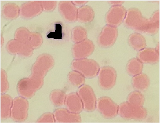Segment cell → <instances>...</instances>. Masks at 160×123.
I'll return each mask as SVG.
<instances>
[{
  "instance_id": "36",
  "label": "cell",
  "mask_w": 160,
  "mask_h": 123,
  "mask_svg": "<svg viewBox=\"0 0 160 123\" xmlns=\"http://www.w3.org/2000/svg\"><path fill=\"white\" fill-rule=\"evenodd\" d=\"M108 3L112 6H122L124 2V1H108Z\"/></svg>"
},
{
  "instance_id": "21",
  "label": "cell",
  "mask_w": 160,
  "mask_h": 123,
  "mask_svg": "<svg viewBox=\"0 0 160 123\" xmlns=\"http://www.w3.org/2000/svg\"><path fill=\"white\" fill-rule=\"evenodd\" d=\"M128 42L130 47L137 51L142 50L147 46V41L144 36L137 32L132 33L129 36Z\"/></svg>"
},
{
  "instance_id": "17",
  "label": "cell",
  "mask_w": 160,
  "mask_h": 123,
  "mask_svg": "<svg viewBox=\"0 0 160 123\" xmlns=\"http://www.w3.org/2000/svg\"><path fill=\"white\" fill-rule=\"evenodd\" d=\"M138 59L143 64H156L160 61V52L154 48H145L138 51Z\"/></svg>"
},
{
  "instance_id": "16",
  "label": "cell",
  "mask_w": 160,
  "mask_h": 123,
  "mask_svg": "<svg viewBox=\"0 0 160 123\" xmlns=\"http://www.w3.org/2000/svg\"><path fill=\"white\" fill-rule=\"evenodd\" d=\"M56 123H80L82 118L80 114L69 111L66 108H57L53 112Z\"/></svg>"
},
{
  "instance_id": "28",
  "label": "cell",
  "mask_w": 160,
  "mask_h": 123,
  "mask_svg": "<svg viewBox=\"0 0 160 123\" xmlns=\"http://www.w3.org/2000/svg\"><path fill=\"white\" fill-rule=\"evenodd\" d=\"M145 100V97L142 92L135 90L128 95L127 102L133 106L142 107L144 105Z\"/></svg>"
},
{
  "instance_id": "2",
  "label": "cell",
  "mask_w": 160,
  "mask_h": 123,
  "mask_svg": "<svg viewBox=\"0 0 160 123\" xmlns=\"http://www.w3.org/2000/svg\"><path fill=\"white\" fill-rule=\"evenodd\" d=\"M124 25L128 29L133 30L138 33L148 35L149 19L143 17L141 11L136 8L127 11Z\"/></svg>"
},
{
  "instance_id": "5",
  "label": "cell",
  "mask_w": 160,
  "mask_h": 123,
  "mask_svg": "<svg viewBox=\"0 0 160 123\" xmlns=\"http://www.w3.org/2000/svg\"><path fill=\"white\" fill-rule=\"evenodd\" d=\"M55 66V59L48 53H42L37 57L31 68V74L45 77Z\"/></svg>"
},
{
  "instance_id": "4",
  "label": "cell",
  "mask_w": 160,
  "mask_h": 123,
  "mask_svg": "<svg viewBox=\"0 0 160 123\" xmlns=\"http://www.w3.org/2000/svg\"><path fill=\"white\" fill-rule=\"evenodd\" d=\"M118 114L126 120L141 121L147 118L148 111L143 106H133L126 101L118 105Z\"/></svg>"
},
{
  "instance_id": "35",
  "label": "cell",
  "mask_w": 160,
  "mask_h": 123,
  "mask_svg": "<svg viewBox=\"0 0 160 123\" xmlns=\"http://www.w3.org/2000/svg\"><path fill=\"white\" fill-rule=\"evenodd\" d=\"M72 2L76 7H79L85 6L87 3L88 2V1H72Z\"/></svg>"
},
{
  "instance_id": "25",
  "label": "cell",
  "mask_w": 160,
  "mask_h": 123,
  "mask_svg": "<svg viewBox=\"0 0 160 123\" xmlns=\"http://www.w3.org/2000/svg\"><path fill=\"white\" fill-rule=\"evenodd\" d=\"M66 96L64 91L56 89L51 92L49 98L51 103L55 107H62L64 106Z\"/></svg>"
},
{
  "instance_id": "30",
  "label": "cell",
  "mask_w": 160,
  "mask_h": 123,
  "mask_svg": "<svg viewBox=\"0 0 160 123\" xmlns=\"http://www.w3.org/2000/svg\"><path fill=\"white\" fill-rule=\"evenodd\" d=\"M43 37L40 32H32L28 43L32 48L35 50L40 47L43 43Z\"/></svg>"
},
{
  "instance_id": "10",
  "label": "cell",
  "mask_w": 160,
  "mask_h": 123,
  "mask_svg": "<svg viewBox=\"0 0 160 123\" xmlns=\"http://www.w3.org/2000/svg\"><path fill=\"white\" fill-rule=\"evenodd\" d=\"M118 30L117 27L106 25L101 30L98 37V43L101 47L110 48L117 41Z\"/></svg>"
},
{
  "instance_id": "27",
  "label": "cell",
  "mask_w": 160,
  "mask_h": 123,
  "mask_svg": "<svg viewBox=\"0 0 160 123\" xmlns=\"http://www.w3.org/2000/svg\"><path fill=\"white\" fill-rule=\"evenodd\" d=\"M67 79L72 85L77 87H79L85 84V78L77 71H71L67 75Z\"/></svg>"
},
{
  "instance_id": "11",
  "label": "cell",
  "mask_w": 160,
  "mask_h": 123,
  "mask_svg": "<svg viewBox=\"0 0 160 123\" xmlns=\"http://www.w3.org/2000/svg\"><path fill=\"white\" fill-rule=\"evenodd\" d=\"M6 50L11 55L29 58L32 56L34 50L27 42L14 39L7 42Z\"/></svg>"
},
{
  "instance_id": "14",
  "label": "cell",
  "mask_w": 160,
  "mask_h": 123,
  "mask_svg": "<svg viewBox=\"0 0 160 123\" xmlns=\"http://www.w3.org/2000/svg\"><path fill=\"white\" fill-rule=\"evenodd\" d=\"M43 11L40 1H28L20 6V17L22 18H34Z\"/></svg>"
},
{
  "instance_id": "13",
  "label": "cell",
  "mask_w": 160,
  "mask_h": 123,
  "mask_svg": "<svg viewBox=\"0 0 160 123\" xmlns=\"http://www.w3.org/2000/svg\"><path fill=\"white\" fill-rule=\"evenodd\" d=\"M127 10L123 6H112L106 14V25L117 27L123 23Z\"/></svg>"
},
{
  "instance_id": "9",
  "label": "cell",
  "mask_w": 160,
  "mask_h": 123,
  "mask_svg": "<svg viewBox=\"0 0 160 123\" xmlns=\"http://www.w3.org/2000/svg\"><path fill=\"white\" fill-rule=\"evenodd\" d=\"M77 92L82 100L85 111L92 112L96 110L97 99L92 87L88 85H83L79 87Z\"/></svg>"
},
{
  "instance_id": "33",
  "label": "cell",
  "mask_w": 160,
  "mask_h": 123,
  "mask_svg": "<svg viewBox=\"0 0 160 123\" xmlns=\"http://www.w3.org/2000/svg\"><path fill=\"white\" fill-rule=\"evenodd\" d=\"M37 123H55L53 113L47 112L43 113L37 121Z\"/></svg>"
},
{
  "instance_id": "6",
  "label": "cell",
  "mask_w": 160,
  "mask_h": 123,
  "mask_svg": "<svg viewBox=\"0 0 160 123\" xmlns=\"http://www.w3.org/2000/svg\"><path fill=\"white\" fill-rule=\"evenodd\" d=\"M29 102L27 99L21 96L17 97L13 100L11 118L17 122H23L28 116Z\"/></svg>"
},
{
  "instance_id": "23",
  "label": "cell",
  "mask_w": 160,
  "mask_h": 123,
  "mask_svg": "<svg viewBox=\"0 0 160 123\" xmlns=\"http://www.w3.org/2000/svg\"><path fill=\"white\" fill-rule=\"evenodd\" d=\"M95 12L92 7L85 5L78 8L77 21L80 23H89L94 21Z\"/></svg>"
},
{
  "instance_id": "37",
  "label": "cell",
  "mask_w": 160,
  "mask_h": 123,
  "mask_svg": "<svg viewBox=\"0 0 160 123\" xmlns=\"http://www.w3.org/2000/svg\"><path fill=\"white\" fill-rule=\"evenodd\" d=\"M4 41H5V40H4V38H3V36H1V47H2V46L3 45V44H4Z\"/></svg>"
},
{
  "instance_id": "26",
  "label": "cell",
  "mask_w": 160,
  "mask_h": 123,
  "mask_svg": "<svg viewBox=\"0 0 160 123\" xmlns=\"http://www.w3.org/2000/svg\"><path fill=\"white\" fill-rule=\"evenodd\" d=\"M149 19L148 35H153L157 34L160 29V11L154 12Z\"/></svg>"
},
{
  "instance_id": "29",
  "label": "cell",
  "mask_w": 160,
  "mask_h": 123,
  "mask_svg": "<svg viewBox=\"0 0 160 123\" xmlns=\"http://www.w3.org/2000/svg\"><path fill=\"white\" fill-rule=\"evenodd\" d=\"M88 33L84 27L77 26L74 27L71 32V39L74 43H78L87 39Z\"/></svg>"
},
{
  "instance_id": "8",
  "label": "cell",
  "mask_w": 160,
  "mask_h": 123,
  "mask_svg": "<svg viewBox=\"0 0 160 123\" xmlns=\"http://www.w3.org/2000/svg\"><path fill=\"white\" fill-rule=\"evenodd\" d=\"M98 76V85L103 90L112 89L116 84L117 71L112 66H108L101 67Z\"/></svg>"
},
{
  "instance_id": "19",
  "label": "cell",
  "mask_w": 160,
  "mask_h": 123,
  "mask_svg": "<svg viewBox=\"0 0 160 123\" xmlns=\"http://www.w3.org/2000/svg\"><path fill=\"white\" fill-rule=\"evenodd\" d=\"M150 80L149 76L144 73L135 75L132 79V85L136 91L143 92L149 88Z\"/></svg>"
},
{
  "instance_id": "34",
  "label": "cell",
  "mask_w": 160,
  "mask_h": 123,
  "mask_svg": "<svg viewBox=\"0 0 160 123\" xmlns=\"http://www.w3.org/2000/svg\"><path fill=\"white\" fill-rule=\"evenodd\" d=\"M43 11L50 12L57 7V1H40Z\"/></svg>"
},
{
  "instance_id": "32",
  "label": "cell",
  "mask_w": 160,
  "mask_h": 123,
  "mask_svg": "<svg viewBox=\"0 0 160 123\" xmlns=\"http://www.w3.org/2000/svg\"><path fill=\"white\" fill-rule=\"evenodd\" d=\"M9 82L8 81V76L6 71L1 69V94H6L9 89Z\"/></svg>"
},
{
  "instance_id": "7",
  "label": "cell",
  "mask_w": 160,
  "mask_h": 123,
  "mask_svg": "<svg viewBox=\"0 0 160 123\" xmlns=\"http://www.w3.org/2000/svg\"><path fill=\"white\" fill-rule=\"evenodd\" d=\"M96 109L104 118L111 119L118 115V105L109 97L103 96L97 100Z\"/></svg>"
},
{
  "instance_id": "31",
  "label": "cell",
  "mask_w": 160,
  "mask_h": 123,
  "mask_svg": "<svg viewBox=\"0 0 160 123\" xmlns=\"http://www.w3.org/2000/svg\"><path fill=\"white\" fill-rule=\"evenodd\" d=\"M32 32L27 27H22L16 30L14 33V39L28 43Z\"/></svg>"
},
{
  "instance_id": "1",
  "label": "cell",
  "mask_w": 160,
  "mask_h": 123,
  "mask_svg": "<svg viewBox=\"0 0 160 123\" xmlns=\"http://www.w3.org/2000/svg\"><path fill=\"white\" fill-rule=\"evenodd\" d=\"M43 77L31 74L28 78L19 80L17 85V91L19 96L29 99L34 96L37 91L41 89L43 85Z\"/></svg>"
},
{
  "instance_id": "18",
  "label": "cell",
  "mask_w": 160,
  "mask_h": 123,
  "mask_svg": "<svg viewBox=\"0 0 160 123\" xmlns=\"http://www.w3.org/2000/svg\"><path fill=\"white\" fill-rule=\"evenodd\" d=\"M64 106L69 111L74 113L80 114L84 110L82 100L78 93L76 92H72L67 95Z\"/></svg>"
},
{
  "instance_id": "3",
  "label": "cell",
  "mask_w": 160,
  "mask_h": 123,
  "mask_svg": "<svg viewBox=\"0 0 160 123\" xmlns=\"http://www.w3.org/2000/svg\"><path fill=\"white\" fill-rule=\"evenodd\" d=\"M71 68L72 70L79 72L87 79L96 77L100 68L96 61L88 58L74 59L71 63Z\"/></svg>"
},
{
  "instance_id": "38",
  "label": "cell",
  "mask_w": 160,
  "mask_h": 123,
  "mask_svg": "<svg viewBox=\"0 0 160 123\" xmlns=\"http://www.w3.org/2000/svg\"><path fill=\"white\" fill-rule=\"evenodd\" d=\"M160 42H158V45L156 46V47L155 49L156 50L158 51V52H160Z\"/></svg>"
},
{
  "instance_id": "22",
  "label": "cell",
  "mask_w": 160,
  "mask_h": 123,
  "mask_svg": "<svg viewBox=\"0 0 160 123\" xmlns=\"http://www.w3.org/2000/svg\"><path fill=\"white\" fill-rule=\"evenodd\" d=\"M2 16L8 20H13L20 16V7L14 3H7L1 10Z\"/></svg>"
},
{
  "instance_id": "12",
  "label": "cell",
  "mask_w": 160,
  "mask_h": 123,
  "mask_svg": "<svg viewBox=\"0 0 160 123\" xmlns=\"http://www.w3.org/2000/svg\"><path fill=\"white\" fill-rule=\"evenodd\" d=\"M95 50L93 42L87 39L84 41L74 43L72 47V54L74 59H84L89 57Z\"/></svg>"
},
{
  "instance_id": "24",
  "label": "cell",
  "mask_w": 160,
  "mask_h": 123,
  "mask_svg": "<svg viewBox=\"0 0 160 123\" xmlns=\"http://www.w3.org/2000/svg\"><path fill=\"white\" fill-rule=\"evenodd\" d=\"M144 66L137 58H133L128 62L126 65V71L128 74L134 76L142 73Z\"/></svg>"
},
{
  "instance_id": "15",
  "label": "cell",
  "mask_w": 160,
  "mask_h": 123,
  "mask_svg": "<svg viewBox=\"0 0 160 123\" xmlns=\"http://www.w3.org/2000/svg\"><path fill=\"white\" fill-rule=\"evenodd\" d=\"M58 11L62 18L67 22L74 23L77 21L78 8L72 1H60L58 3Z\"/></svg>"
},
{
  "instance_id": "20",
  "label": "cell",
  "mask_w": 160,
  "mask_h": 123,
  "mask_svg": "<svg viewBox=\"0 0 160 123\" xmlns=\"http://www.w3.org/2000/svg\"><path fill=\"white\" fill-rule=\"evenodd\" d=\"M13 98L7 94L1 95V119L5 120L11 118Z\"/></svg>"
}]
</instances>
